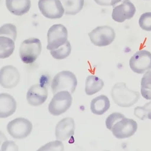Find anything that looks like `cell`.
<instances>
[{
  "label": "cell",
  "instance_id": "5",
  "mask_svg": "<svg viewBox=\"0 0 151 151\" xmlns=\"http://www.w3.org/2000/svg\"><path fill=\"white\" fill-rule=\"evenodd\" d=\"M72 101L73 98L68 91L59 92L55 93L49 105V112L54 116H60L69 109Z\"/></svg>",
  "mask_w": 151,
  "mask_h": 151
},
{
  "label": "cell",
  "instance_id": "2",
  "mask_svg": "<svg viewBox=\"0 0 151 151\" xmlns=\"http://www.w3.org/2000/svg\"><path fill=\"white\" fill-rule=\"evenodd\" d=\"M78 81L72 72L63 70L57 73L52 80L51 88L54 94L59 92L66 91L73 94L75 91Z\"/></svg>",
  "mask_w": 151,
  "mask_h": 151
},
{
  "label": "cell",
  "instance_id": "7",
  "mask_svg": "<svg viewBox=\"0 0 151 151\" xmlns=\"http://www.w3.org/2000/svg\"><path fill=\"white\" fill-rule=\"evenodd\" d=\"M68 38V31L62 24L52 25L49 29L47 34V50H56L65 44Z\"/></svg>",
  "mask_w": 151,
  "mask_h": 151
},
{
  "label": "cell",
  "instance_id": "3",
  "mask_svg": "<svg viewBox=\"0 0 151 151\" xmlns=\"http://www.w3.org/2000/svg\"><path fill=\"white\" fill-rule=\"evenodd\" d=\"M42 50V44L40 40L31 38L24 40L21 44L19 50V56L24 63H32L37 60Z\"/></svg>",
  "mask_w": 151,
  "mask_h": 151
},
{
  "label": "cell",
  "instance_id": "12",
  "mask_svg": "<svg viewBox=\"0 0 151 151\" xmlns=\"http://www.w3.org/2000/svg\"><path fill=\"white\" fill-rule=\"evenodd\" d=\"M136 11L135 6L129 0H124L121 4L114 8L111 16L114 21L122 23L133 17Z\"/></svg>",
  "mask_w": 151,
  "mask_h": 151
},
{
  "label": "cell",
  "instance_id": "27",
  "mask_svg": "<svg viewBox=\"0 0 151 151\" xmlns=\"http://www.w3.org/2000/svg\"><path fill=\"white\" fill-rule=\"evenodd\" d=\"M125 116L124 114L119 113H114L110 115L106 119V127L111 131L113 125L116 122Z\"/></svg>",
  "mask_w": 151,
  "mask_h": 151
},
{
  "label": "cell",
  "instance_id": "11",
  "mask_svg": "<svg viewBox=\"0 0 151 151\" xmlns=\"http://www.w3.org/2000/svg\"><path fill=\"white\" fill-rule=\"evenodd\" d=\"M20 75L17 69L12 65L3 67L0 71V83L3 88L15 87L20 81Z\"/></svg>",
  "mask_w": 151,
  "mask_h": 151
},
{
  "label": "cell",
  "instance_id": "1",
  "mask_svg": "<svg viewBox=\"0 0 151 151\" xmlns=\"http://www.w3.org/2000/svg\"><path fill=\"white\" fill-rule=\"evenodd\" d=\"M111 96L115 103L122 107H130L138 101L140 98L139 92L129 89L124 83H119L113 87Z\"/></svg>",
  "mask_w": 151,
  "mask_h": 151
},
{
  "label": "cell",
  "instance_id": "14",
  "mask_svg": "<svg viewBox=\"0 0 151 151\" xmlns=\"http://www.w3.org/2000/svg\"><path fill=\"white\" fill-rule=\"evenodd\" d=\"M75 123L72 118L67 117L61 120L56 126L55 135L58 140L65 141L74 134Z\"/></svg>",
  "mask_w": 151,
  "mask_h": 151
},
{
  "label": "cell",
  "instance_id": "26",
  "mask_svg": "<svg viewBox=\"0 0 151 151\" xmlns=\"http://www.w3.org/2000/svg\"><path fill=\"white\" fill-rule=\"evenodd\" d=\"M64 145L62 142L55 141L42 146L38 151H63Z\"/></svg>",
  "mask_w": 151,
  "mask_h": 151
},
{
  "label": "cell",
  "instance_id": "6",
  "mask_svg": "<svg viewBox=\"0 0 151 151\" xmlns=\"http://www.w3.org/2000/svg\"><path fill=\"white\" fill-rule=\"evenodd\" d=\"M33 129L32 123L24 118H18L11 121L7 126L9 134L14 138L23 139L28 137Z\"/></svg>",
  "mask_w": 151,
  "mask_h": 151
},
{
  "label": "cell",
  "instance_id": "24",
  "mask_svg": "<svg viewBox=\"0 0 151 151\" xmlns=\"http://www.w3.org/2000/svg\"><path fill=\"white\" fill-rule=\"evenodd\" d=\"M17 35L16 26L11 24H7L1 26L0 28V36L11 38L15 41Z\"/></svg>",
  "mask_w": 151,
  "mask_h": 151
},
{
  "label": "cell",
  "instance_id": "16",
  "mask_svg": "<svg viewBox=\"0 0 151 151\" xmlns=\"http://www.w3.org/2000/svg\"><path fill=\"white\" fill-rule=\"evenodd\" d=\"M6 8L9 12L16 16L23 15L30 9V0H6Z\"/></svg>",
  "mask_w": 151,
  "mask_h": 151
},
{
  "label": "cell",
  "instance_id": "8",
  "mask_svg": "<svg viewBox=\"0 0 151 151\" xmlns=\"http://www.w3.org/2000/svg\"><path fill=\"white\" fill-rule=\"evenodd\" d=\"M129 66L134 73L142 74L151 70V53L141 50L136 52L129 60Z\"/></svg>",
  "mask_w": 151,
  "mask_h": 151
},
{
  "label": "cell",
  "instance_id": "19",
  "mask_svg": "<svg viewBox=\"0 0 151 151\" xmlns=\"http://www.w3.org/2000/svg\"><path fill=\"white\" fill-rule=\"evenodd\" d=\"M15 41L11 38L0 36V58L5 59L12 55L15 49Z\"/></svg>",
  "mask_w": 151,
  "mask_h": 151
},
{
  "label": "cell",
  "instance_id": "25",
  "mask_svg": "<svg viewBox=\"0 0 151 151\" xmlns=\"http://www.w3.org/2000/svg\"><path fill=\"white\" fill-rule=\"evenodd\" d=\"M139 24L141 28L144 30L151 31V12L144 13L139 19Z\"/></svg>",
  "mask_w": 151,
  "mask_h": 151
},
{
  "label": "cell",
  "instance_id": "4",
  "mask_svg": "<svg viewBox=\"0 0 151 151\" xmlns=\"http://www.w3.org/2000/svg\"><path fill=\"white\" fill-rule=\"evenodd\" d=\"M92 43L96 46H106L111 44L116 37L114 29L109 26H98L88 34Z\"/></svg>",
  "mask_w": 151,
  "mask_h": 151
},
{
  "label": "cell",
  "instance_id": "20",
  "mask_svg": "<svg viewBox=\"0 0 151 151\" xmlns=\"http://www.w3.org/2000/svg\"><path fill=\"white\" fill-rule=\"evenodd\" d=\"M66 15H74L83 9L84 0H60Z\"/></svg>",
  "mask_w": 151,
  "mask_h": 151
},
{
  "label": "cell",
  "instance_id": "29",
  "mask_svg": "<svg viewBox=\"0 0 151 151\" xmlns=\"http://www.w3.org/2000/svg\"><path fill=\"white\" fill-rule=\"evenodd\" d=\"M2 151L18 150V147L12 141L6 142L4 143L2 146Z\"/></svg>",
  "mask_w": 151,
  "mask_h": 151
},
{
  "label": "cell",
  "instance_id": "15",
  "mask_svg": "<svg viewBox=\"0 0 151 151\" xmlns=\"http://www.w3.org/2000/svg\"><path fill=\"white\" fill-rule=\"evenodd\" d=\"M17 103L13 97L7 93L0 94V118L5 119L14 114Z\"/></svg>",
  "mask_w": 151,
  "mask_h": 151
},
{
  "label": "cell",
  "instance_id": "10",
  "mask_svg": "<svg viewBox=\"0 0 151 151\" xmlns=\"http://www.w3.org/2000/svg\"><path fill=\"white\" fill-rule=\"evenodd\" d=\"M38 6L41 13L48 19H60L65 13L60 0H39Z\"/></svg>",
  "mask_w": 151,
  "mask_h": 151
},
{
  "label": "cell",
  "instance_id": "13",
  "mask_svg": "<svg viewBox=\"0 0 151 151\" xmlns=\"http://www.w3.org/2000/svg\"><path fill=\"white\" fill-rule=\"evenodd\" d=\"M48 96L46 88L42 84L32 85L27 91L26 98L31 106H37L43 104Z\"/></svg>",
  "mask_w": 151,
  "mask_h": 151
},
{
  "label": "cell",
  "instance_id": "18",
  "mask_svg": "<svg viewBox=\"0 0 151 151\" xmlns=\"http://www.w3.org/2000/svg\"><path fill=\"white\" fill-rule=\"evenodd\" d=\"M104 86L102 80L96 76L90 75L86 78L85 92L88 96H92L100 91Z\"/></svg>",
  "mask_w": 151,
  "mask_h": 151
},
{
  "label": "cell",
  "instance_id": "9",
  "mask_svg": "<svg viewBox=\"0 0 151 151\" xmlns=\"http://www.w3.org/2000/svg\"><path fill=\"white\" fill-rule=\"evenodd\" d=\"M137 127L135 121L125 117L116 122L111 131L116 138L124 139L133 135L137 131Z\"/></svg>",
  "mask_w": 151,
  "mask_h": 151
},
{
  "label": "cell",
  "instance_id": "21",
  "mask_svg": "<svg viewBox=\"0 0 151 151\" xmlns=\"http://www.w3.org/2000/svg\"><path fill=\"white\" fill-rule=\"evenodd\" d=\"M141 91L145 99L151 100V71L147 72L142 77Z\"/></svg>",
  "mask_w": 151,
  "mask_h": 151
},
{
  "label": "cell",
  "instance_id": "28",
  "mask_svg": "<svg viewBox=\"0 0 151 151\" xmlns=\"http://www.w3.org/2000/svg\"><path fill=\"white\" fill-rule=\"evenodd\" d=\"M95 2L101 6H114L122 0H94Z\"/></svg>",
  "mask_w": 151,
  "mask_h": 151
},
{
  "label": "cell",
  "instance_id": "23",
  "mask_svg": "<svg viewBox=\"0 0 151 151\" xmlns=\"http://www.w3.org/2000/svg\"><path fill=\"white\" fill-rule=\"evenodd\" d=\"M134 113V115L142 120L147 119L151 120V101L144 106L136 107Z\"/></svg>",
  "mask_w": 151,
  "mask_h": 151
},
{
  "label": "cell",
  "instance_id": "17",
  "mask_svg": "<svg viewBox=\"0 0 151 151\" xmlns=\"http://www.w3.org/2000/svg\"><path fill=\"white\" fill-rule=\"evenodd\" d=\"M110 107V102L108 98L102 95L92 100L90 104V109L93 114L102 115Z\"/></svg>",
  "mask_w": 151,
  "mask_h": 151
},
{
  "label": "cell",
  "instance_id": "22",
  "mask_svg": "<svg viewBox=\"0 0 151 151\" xmlns=\"http://www.w3.org/2000/svg\"><path fill=\"white\" fill-rule=\"evenodd\" d=\"M70 42L67 40L65 43L56 50L50 51L51 55L57 60H63L70 55L71 52Z\"/></svg>",
  "mask_w": 151,
  "mask_h": 151
}]
</instances>
